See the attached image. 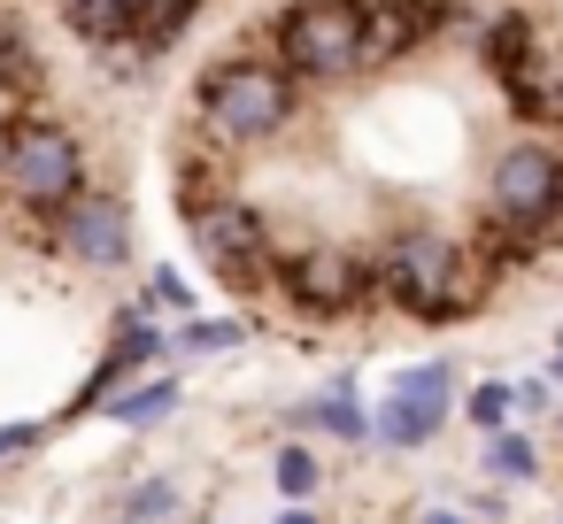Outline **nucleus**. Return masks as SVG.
<instances>
[{"label":"nucleus","mask_w":563,"mask_h":524,"mask_svg":"<svg viewBox=\"0 0 563 524\" xmlns=\"http://www.w3.org/2000/svg\"><path fill=\"white\" fill-rule=\"evenodd\" d=\"M371 270H378V293H386L394 309L424 316V324L478 309V278H463V255H455V239H448L440 224H401V232H386V247H378Z\"/></svg>","instance_id":"f257e3e1"},{"label":"nucleus","mask_w":563,"mask_h":524,"mask_svg":"<svg viewBox=\"0 0 563 524\" xmlns=\"http://www.w3.org/2000/svg\"><path fill=\"white\" fill-rule=\"evenodd\" d=\"M201 124L224 140V147H271L294 116H301V101H294V78L278 70V63H217L209 78H201Z\"/></svg>","instance_id":"f03ea898"},{"label":"nucleus","mask_w":563,"mask_h":524,"mask_svg":"<svg viewBox=\"0 0 563 524\" xmlns=\"http://www.w3.org/2000/svg\"><path fill=\"white\" fill-rule=\"evenodd\" d=\"M278 70L301 86H340L363 70V0H294L271 24Z\"/></svg>","instance_id":"7ed1b4c3"},{"label":"nucleus","mask_w":563,"mask_h":524,"mask_svg":"<svg viewBox=\"0 0 563 524\" xmlns=\"http://www.w3.org/2000/svg\"><path fill=\"white\" fill-rule=\"evenodd\" d=\"M186 239H194V255H201L217 278H232V286H247V293L278 278V263H271V216L247 209V201H232V193L186 201Z\"/></svg>","instance_id":"20e7f679"},{"label":"nucleus","mask_w":563,"mask_h":524,"mask_svg":"<svg viewBox=\"0 0 563 524\" xmlns=\"http://www.w3.org/2000/svg\"><path fill=\"white\" fill-rule=\"evenodd\" d=\"M0 178H9V193H16L32 216H55V209H70V201L86 193V147H78L63 124L24 116V124L9 132V163H0Z\"/></svg>","instance_id":"39448f33"},{"label":"nucleus","mask_w":563,"mask_h":524,"mask_svg":"<svg viewBox=\"0 0 563 524\" xmlns=\"http://www.w3.org/2000/svg\"><path fill=\"white\" fill-rule=\"evenodd\" d=\"M486 209L501 216V232H548L563 216V147L548 140H509L486 163Z\"/></svg>","instance_id":"423d86ee"},{"label":"nucleus","mask_w":563,"mask_h":524,"mask_svg":"<svg viewBox=\"0 0 563 524\" xmlns=\"http://www.w3.org/2000/svg\"><path fill=\"white\" fill-rule=\"evenodd\" d=\"M278 286L294 293V309H309V316H347V309H363L371 293H378V270L363 263V255H347V247H301V255H286L278 263Z\"/></svg>","instance_id":"0eeeda50"},{"label":"nucleus","mask_w":563,"mask_h":524,"mask_svg":"<svg viewBox=\"0 0 563 524\" xmlns=\"http://www.w3.org/2000/svg\"><path fill=\"white\" fill-rule=\"evenodd\" d=\"M55 239L70 247V263L86 270H124L132 263V216L109 193H78L70 209H55Z\"/></svg>","instance_id":"6e6552de"},{"label":"nucleus","mask_w":563,"mask_h":524,"mask_svg":"<svg viewBox=\"0 0 563 524\" xmlns=\"http://www.w3.org/2000/svg\"><path fill=\"white\" fill-rule=\"evenodd\" d=\"M432 32H440V9H424V0H363V70L409 63Z\"/></svg>","instance_id":"1a4fd4ad"},{"label":"nucleus","mask_w":563,"mask_h":524,"mask_svg":"<svg viewBox=\"0 0 563 524\" xmlns=\"http://www.w3.org/2000/svg\"><path fill=\"white\" fill-rule=\"evenodd\" d=\"M501 101L525 116V124H563V47H532L509 78H501Z\"/></svg>","instance_id":"9d476101"},{"label":"nucleus","mask_w":563,"mask_h":524,"mask_svg":"<svg viewBox=\"0 0 563 524\" xmlns=\"http://www.w3.org/2000/svg\"><path fill=\"white\" fill-rule=\"evenodd\" d=\"M63 24H70V40H86L93 55H132L140 0H63Z\"/></svg>","instance_id":"9b49d317"},{"label":"nucleus","mask_w":563,"mask_h":524,"mask_svg":"<svg viewBox=\"0 0 563 524\" xmlns=\"http://www.w3.org/2000/svg\"><path fill=\"white\" fill-rule=\"evenodd\" d=\"M201 16V0H140V24H132V55L124 63H155L186 40V24Z\"/></svg>","instance_id":"f8f14e48"},{"label":"nucleus","mask_w":563,"mask_h":524,"mask_svg":"<svg viewBox=\"0 0 563 524\" xmlns=\"http://www.w3.org/2000/svg\"><path fill=\"white\" fill-rule=\"evenodd\" d=\"M440 416H448L440 401H417V393H394V386H386L371 432H378L386 447H424V439H440Z\"/></svg>","instance_id":"ddd939ff"},{"label":"nucleus","mask_w":563,"mask_h":524,"mask_svg":"<svg viewBox=\"0 0 563 524\" xmlns=\"http://www.w3.org/2000/svg\"><path fill=\"white\" fill-rule=\"evenodd\" d=\"M170 409H178V386H170V378H155V386H117V393H109V416H117V424H163Z\"/></svg>","instance_id":"4468645a"},{"label":"nucleus","mask_w":563,"mask_h":524,"mask_svg":"<svg viewBox=\"0 0 563 524\" xmlns=\"http://www.w3.org/2000/svg\"><path fill=\"white\" fill-rule=\"evenodd\" d=\"M301 416H309V424H324L332 439H371V416L355 409V393H347V386H340V393H324V401H309Z\"/></svg>","instance_id":"2eb2a0df"},{"label":"nucleus","mask_w":563,"mask_h":524,"mask_svg":"<svg viewBox=\"0 0 563 524\" xmlns=\"http://www.w3.org/2000/svg\"><path fill=\"white\" fill-rule=\"evenodd\" d=\"M478 470H494V478H532V470H540V455H532V439H525V432H509V424H501V432H486V462H478Z\"/></svg>","instance_id":"dca6fc26"},{"label":"nucleus","mask_w":563,"mask_h":524,"mask_svg":"<svg viewBox=\"0 0 563 524\" xmlns=\"http://www.w3.org/2000/svg\"><path fill=\"white\" fill-rule=\"evenodd\" d=\"M40 70H32V47H24V24L9 16V9H0V93H9V86H32Z\"/></svg>","instance_id":"f3484780"},{"label":"nucleus","mask_w":563,"mask_h":524,"mask_svg":"<svg viewBox=\"0 0 563 524\" xmlns=\"http://www.w3.org/2000/svg\"><path fill=\"white\" fill-rule=\"evenodd\" d=\"M394 393H417V401H440V409H448L455 370H448V363H409V370H394Z\"/></svg>","instance_id":"a211bd4d"},{"label":"nucleus","mask_w":563,"mask_h":524,"mask_svg":"<svg viewBox=\"0 0 563 524\" xmlns=\"http://www.w3.org/2000/svg\"><path fill=\"white\" fill-rule=\"evenodd\" d=\"M178 347H194V355H224V347H240V324H232V316H186Z\"/></svg>","instance_id":"6ab92c4d"},{"label":"nucleus","mask_w":563,"mask_h":524,"mask_svg":"<svg viewBox=\"0 0 563 524\" xmlns=\"http://www.w3.org/2000/svg\"><path fill=\"white\" fill-rule=\"evenodd\" d=\"M509 409H517V386H501V378L471 386V424H478V432H501V424H509Z\"/></svg>","instance_id":"aec40b11"},{"label":"nucleus","mask_w":563,"mask_h":524,"mask_svg":"<svg viewBox=\"0 0 563 524\" xmlns=\"http://www.w3.org/2000/svg\"><path fill=\"white\" fill-rule=\"evenodd\" d=\"M317 478H324V470H317V455H309V447H286V455H278V486H286L294 501H309V493H317Z\"/></svg>","instance_id":"412c9836"},{"label":"nucleus","mask_w":563,"mask_h":524,"mask_svg":"<svg viewBox=\"0 0 563 524\" xmlns=\"http://www.w3.org/2000/svg\"><path fill=\"white\" fill-rule=\"evenodd\" d=\"M170 509H178V486H163V478H155V486H140V493L124 501V516H132V524H155V516H170Z\"/></svg>","instance_id":"4be33fe9"},{"label":"nucleus","mask_w":563,"mask_h":524,"mask_svg":"<svg viewBox=\"0 0 563 524\" xmlns=\"http://www.w3.org/2000/svg\"><path fill=\"white\" fill-rule=\"evenodd\" d=\"M147 301H163V309H194V286H186V270H155V278H147Z\"/></svg>","instance_id":"5701e85b"},{"label":"nucleus","mask_w":563,"mask_h":524,"mask_svg":"<svg viewBox=\"0 0 563 524\" xmlns=\"http://www.w3.org/2000/svg\"><path fill=\"white\" fill-rule=\"evenodd\" d=\"M40 447V424H0V455H32Z\"/></svg>","instance_id":"b1692460"},{"label":"nucleus","mask_w":563,"mask_h":524,"mask_svg":"<svg viewBox=\"0 0 563 524\" xmlns=\"http://www.w3.org/2000/svg\"><path fill=\"white\" fill-rule=\"evenodd\" d=\"M417 524H471V516H448V509H424Z\"/></svg>","instance_id":"393cba45"},{"label":"nucleus","mask_w":563,"mask_h":524,"mask_svg":"<svg viewBox=\"0 0 563 524\" xmlns=\"http://www.w3.org/2000/svg\"><path fill=\"white\" fill-rule=\"evenodd\" d=\"M278 524H317V516H309V509H286V516H278Z\"/></svg>","instance_id":"a878e982"},{"label":"nucleus","mask_w":563,"mask_h":524,"mask_svg":"<svg viewBox=\"0 0 563 524\" xmlns=\"http://www.w3.org/2000/svg\"><path fill=\"white\" fill-rule=\"evenodd\" d=\"M0 163H9V124H0Z\"/></svg>","instance_id":"bb28decb"},{"label":"nucleus","mask_w":563,"mask_h":524,"mask_svg":"<svg viewBox=\"0 0 563 524\" xmlns=\"http://www.w3.org/2000/svg\"><path fill=\"white\" fill-rule=\"evenodd\" d=\"M555 378H563V339H555Z\"/></svg>","instance_id":"cd10ccee"}]
</instances>
